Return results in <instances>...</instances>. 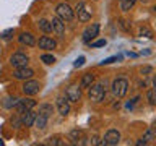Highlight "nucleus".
<instances>
[{
    "label": "nucleus",
    "mask_w": 156,
    "mask_h": 146,
    "mask_svg": "<svg viewBox=\"0 0 156 146\" xmlns=\"http://www.w3.org/2000/svg\"><path fill=\"white\" fill-rule=\"evenodd\" d=\"M88 96H90L91 101L94 102H101L102 99H104L106 96V89L102 85H91L90 86V92H88Z\"/></svg>",
    "instance_id": "20e7f679"
},
{
    "label": "nucleus",
    "mask_w": 156,
    "mask_h": 146,
    "mask_svg": "<svg viewBox=\"0 0 156 146\" xmlns=\"http://www.w3.org/2000/svg\"><path fill=\"white\" fill-rule=\"evenodd\" d=\"M55 12H57V16L63 19V21H72L73 16H75V12L72 10V7L68 3H58Z\"/></svg>",
    "instance_id": "f03ea898"
},
{
    "label": "nucleus",
    "mask_w": 156,
    "mask_h": 146,
    "mask_svg": "<svg viewBox=\"0 0 156 146\" xmlns=\"http://www.w3.org/2000/svg\"><path fill=\"white\" fill-rule=\"evenodd\" d=\"M57 110L60 115H68V112H70V101L65 97H57Z\"/></svg>",
    "instance_id": "9d476101"
},
{
    "label": "nucleus",
    "mask_w": 156,
    "mask_h": 146,
    "mask_svg": "<svg viewBox=\"0 0 156 146\" xmlns=\"http://www.w3.org/2000/svg\"><path fill=\"white\" fill-rule=\"evenodd\" d=\"M68 138H70L75 144L76 143H80V144L85 143V141H83V140H85V133H83L81 130H72L70 133H68Z\"/></svg>",
    "instance_id": "a211bd4d"
},
{
    "label": "nucleus",
    "mask_w": 156,
    "mask_h": 146,
    "mask_svg": "<svg viewBox=\"0 0 156 146\" xmlns=\"http://www.w3.org/2000/svg\"><path fill=\"white\" fill-rule=\"evenodd\" d=\"M151 71V67H141L140 68V73L141 75H146V73H150Z\"/></svg>",
    "instance_id": "2f4dec72"
},
{
    "label": "nucleus",
    "mask_w": 156,
    "mask_h": 146,
    "mask_svg": "<svg viewBox=\"0 0 156 146\" xmlns=\"http://www.w3.org/2000/svg\"><path fill=\"white\" fill-rule=\"evenodd\" d=\"M120 141V131L115 130V128H111L106 131L104 135V140H102V144H107V146H115L117 143Z\"/></svg>",
    "instance_id": "423d86ee"
},
{
    "label": "nucleus",
    "mask_w": 156,
    "mask_h": 146,
    "mask_svg": "<svg viewBox=\"0 0 156 146\" xmlns=\"http://www.w3.org/2000/svg\"><path fill=\"white\" fill-rule=\"evenodd\" d=\"M34 119H36V114L33 112V109L24 110L21 114V125L23 127H33L34 125Z\"/></svg>",
    "instance_id": "4468645a"
},
{
    "label": "nucleus",
    "mask_w": 156,
    "mask_h": 146,
    "mask_svg": "<svg viewBox=\"0 0 156 146\" xmlns=\"http://www.w3.org/2000/svg\"><path fill=\"white\" fill-rule=\"evenodd\" d=\"M12 34H13V29H7V31L2 34V37L3 39H8V37H12Z\"/></svg>",
    "instance_id": "7c9ffc66"
},
{
    "label": "nucleus",
    "mask_w": 156,
    "mask_h": 146,
    "mask_svg": "<svg viewBox=\"0 0 156 146\" xmlns=\"http://www.w3.org/2000/svg\"><path fill=\"white\" fill-rule=\"evenodd\" d=\"M16 110L20 112V114H23L24 110H29V109H34L36 107V101L31 99V97H24V99H18L16 102Z\"/></svg>",
    "instance_id": "1a4fd4ad"
},
{
    "label": "nucleus",
    "mask_w": 156,
    "mask_h": 146,
    "mask_svg": "<svg viewBox=\"0 0 156 146\" xmlns=\"http://www.w3.org/2000/svg\"><path fill=\"white\" fill-rule=\"evenodd\" d=\"M75 12H76L78 19H80V21H83V23H86V21H90V19H91L93 12H91V8L88 7L85 2H78V3H76Z\"/></svg>",
    "instance_id": "7ed1b4c3"
},
{
    "label": "nucleus",
    "mask_w": 156,
    "mask_h": 146,
    "mask_svg": "<svg viewBox=\"0 0 156 146\" xmlns=\"http://www.w3.org/2000/svg\"><path fill=\"white\" fill-rule=\"evenodd\" d=\"M140 36H145V37H153V31H151L150 28H146V26H141L140 28Z\"/></svg>",
    "instance_id": "a878e982"
},
{
    "label": "nucleus",
    "mask_w": 156,
    "mask_h": 146,
    "mask_svg": "<svg viewBox=\"0 0 156 146\" xmlns=\"http://www.w3.org/2000/svg\"><path fill=\"white\" fill-rule=\"evenodd\" d=\"M98 33H99V24H98V23H93L91 26H88V28L85 29V33H83V42L90 44L93 39L98 36Z\"/></svg>",
    "instance_id": "6e6552de"
},
{
    "label": "nucleus",
    "mask_w": 156,
    "mask_h": 146,
    "mask_svg": "<svg viewBox=\"0 0 156 146\" xmlns=\"http://www.w3.org/2000/svg\"><path fill=\"white\" fill-rule=\"evenodd\" d=\"M119 57H109V58H106V60H102L101 62V65H109V63H112V62H115Z\"/></svg>",
    "instance_id": "c756f323"
},
{
    "label": "nucleus",
    "mask_w": 156,
    "mask_h": 146,
    "mask_svg": "<svg viewBox=\"0 0 156 146\" xmlns=\"http://www.w3.org/2000/svg\"><path fill=\"white\" fill-rule=\"evenodd\" d=\"M52 110H54V107H52V104H41V106H39V114L46 115L47 119H49V117H51V114H52Z\"/></svg>",
    "instance_id": "4be33fe9"
},
{
    "label": "nucleus",
    "mask_w": 156,
    "mask_h": 146,
    "mask_svg": "<svg viewBox=\"0 0 156 146\" xmlns=\"http://www.w3.org/2000/svg\"><path fill=\"white\" fill-rule=\"evenodd\" d=\"M153 86H154V89H156V76H154V80H153Z\"/></svg>",
    "instance_id": "72a5a7b5"
},
{
    "label": "nucleus",
    "mask_w": 156,
    "mask_h": 146,
    "mask_svg": "<svg viewBox=\"0 0 156 146\" xmlns=\"http://www.w3.org/2000/svg\"><path fill=\"white\" fill-rule=\"evenodd\" d=\"M67 99L70 102H78L81 99V88L78 86H70L67 89Z\"/></svg>",
    "instance_id": "ddd939ff"
},
{
    "label": "nucleus",
    "mask_w": 156,
    "mask_h": 146,
    "mask_svg": "<svg viewBox=\"0 0 156 146\" xmlns=\"http://www.w3.org/2000/svg\"><path fill=\"white\" fill-rule=\"evenodd\" d=\"M101 141H99V138H98V136H94V138L91 140V144H99Z\"/></svg>",
    "instance_id": "473e14b6"
},
{
    "label": "nucleus",
    "mask_w": 156,
    "mask_h": 146,
    "mask_svg": "<svg viewBox=\"0 0 156 146\" xmlns=\"http://www.w3.org/2000/svg\"><path fill=\"white\" fill-rule=\"evenodd\" d=\"M41 60L46 63V65H54V63H55V57L51 55V54H44V55L41 57Z\"/></svg>",
    "instance_id": "b1692460"
},
{
    "label": "nucleus",
    "mask_w": 156,
    "mask_h": 146,
    "mask_svg": "<svg viewBox=\"0 0 156 146\" xmlns=\"http://www.w3.org/2000/svg\"><path fill=\"white\" fill-rule=\"evenodd\" d=\"M119 24H120V28H122V29H125V31H130V24L127 23L125 19H120Z\"/></svg>",
    "instance_id": "c85d7f7f"
},
{
    "label": "nucleus",
    "mask_w": 156,
    "mask_h": 146,
    "mask_svg": "<svg viewBox=\"0 0 156 146\" xmlns=\"http://www.w3.org/2000/svg\"><path fill=\"white\" fill-rule=\"evenodd\" d=\"M37 46L41 49H44V50H52V49L57 47V42L54 41L52 37H49V36H42L41 39H39Z\"/></svg>",
    "instance_id": "f8f14e48"
},
{
    "label": "nucleus",
    "mask_w": 156,
    "mask_h": 146,
    "mask_svg": "<svg viewBox=\"0 0 156 146\" xmlns=\"http://www.w3.org/2000/svg\"><path fill=\"white\" fill-rule=\"evenodd\" d=\"M106 39H99V41H94V42H91V47L93 49H96V47H104L106 46Z\"/></svg>",
    "instance_id": "bb28decb"
},
{
    "label": "nucleus",
    "mask_w": 156,
    "mask_h": 146,
    "mask_svg": "<svg viewBox=\"0 0 156 146\" xmlns=\"http://www.w3.org/2000/svg\"><path fill=\"white\" fill-rule=\"evenodd\" d=\"M13 75H15L16 80H29V78H33L34 71L31 70V68H28V67H21V68H16Z\"/></svg>",
    "instance_id": "9b49d317"
},
{
    "label": "nucleus",
    "mask_w": 156,
    "mask_h": 146,
    "mask_svg": "<svg viewBox=\"0 0 156 146\" xmlns=\"http://www.w3.org/2000/svg\"><path fill=\"white\" fill-rule=\"evenodd\" d=\"M146 99L150 101L151 106H156V89H150L146 92Z\"/></svg>",
    "instance_id": "393cba45"
},
{
    "label": "nucleus",
    "mask_w": 156,
    "mask_h": 146,
    "mask_svg": "<svg viewBox=\"0 0 156 146\" xmlns=\"http://www.w3.org/2000/svg\"><path fill=\"white\" fill-rule=\"evenodd\" d=\"M83 63H85V57H78L76 60L73 62V67H75V68H78V67H81Z\"/></svg>",
    "instance_id": "cd10ccee"
},
{
    "label": "nucleus",
    "mask_w": 156,
    "mask_h": 146,
    "mask_svg": "<svg viewBox=\"0 0 156 146\" xmlns=\"http://www.w3.org/2000/svg\"><path fill=\"white\" fill-rule=\"evenodd\" d=\"M141 2H148V0H141Z\"/></svg>",
    "instance_id": "c9c22d12"
},
{
    "label": "nucleus",
    "mask_w": 156,
    "mask_h": 146,
    "mask_svg": "<svg viewBox=\"0 0 156 146\" xmlns=\"http://www.w3.org/2000/svg\"><path fill=\"white\" fill-rule=\"evenodd\" d=\"M127 91H129V81L125 78H117V80H114V83H112V94L117 99H122L127 94Z\"/></svg>",
    "instance_id": "f257e3e1"
},
{
    "label": "nucleus",
    "mask_w": 156,
    "mask_h": 146,
    "mask_svg": "<svg viewBox=\"0 0 156 146\" xmlns=\"http://www.w3.org/2000/svg\"><path fill=\"white\" fill-rule=\"evenodd\" d=\"M153 140H156V128H148L136 144H148L150 141H153Z\"/></svg>",
    "instance_id": "f3484780"
},
{
    "label": "nucleus",
    "mask_w": 156,
    "mask_h": 146,
    "mask_svg": "<svg viewBox=\"0 0 156 146\" xmlns=\"http://www.w3.org/2000/svg\"><path fill=\"white\" fill-rule=\"evenodd\" d=\"M18 41H20V44H23V46H29V47H33L34 44H36V39H34V36L31 33H21L18 36Z\"/></svg>",
    "instance_id": "dca6fc26"
},
{
    "label": "nucleus",
    "mask_w": 156,
    "mask_h": 146,
    "mask_svg": "<svg viewBox=\"0 0 156 146\" xmlns=\"http://www.w3.org/2000/svg\"><path fill=\"white\" fill-rule=\"evenodd\" d=\"M29 62V57L26 54L23 52H15L12 57H10V63H12V67L15 68H21V67H26Z\"/></svg>",
    "instance_id": "39448f33"
},
{
    "label": "nucleus",
    "mask_w": 156,
    "mask_h": 146,
    "mask_svg": "<svg viewBox=\"0 0 156 146\" xmlns=\"http://www.w3.org/2000/svg\"><path fill=\"white\" fill-rule=\"evenodd\" d=\"M136 0H119V7L122 12H129V10L135 5Z\"/></svg>",
    "instance_id": "5701e85b"
},
{
    "label": "nucleus",
    "mask_w": 156,
    "mask_h": 146,
    "mask_svg": "<svg viewBox=\"0 0 156 146\" xmlns=\"http://www.w3.org/2000/svg\"><path fill=\"white\" fill-rule=\"evenodd\" d=\"M34 125H36L39 130H44L47 127V117L42 115V114L36 115V119H34Z\"/></svg>",
    "instance_id": "6ab92c4d"
},
{
    "label": "nucleus",
    "mask_w": 156,
    "mask_h": 146,
    "mask_svg": "<svg viewBox=\"0 0 156 146\" xmlns=\"http://www.w3.org/2000/svg\"><path fill=\"white\" fill-rule=\"evenodd\" d=\"M93 81H94V75H93V73H86V75H83V78H81L80 88H90L93 85Z\"/></svg>",
    "instance_id": "aec40b11"
},
{
    "label": "nucleus",
    "mask_w": 156,
    "mask_h": 146,
    "mask_svg": "<svg viewBox=\"0 0 156 146\" xmlns=\"http://www.w3.org/2000/svg\"><path fill=\"white\" fill-rule=\"evenodd\" d=\"M37 26L42 33H51L52 31V23L49 19H39L37 21Z\"/></svg>",
    "instance_id": "412c9836"
},
{
    "label": "nucleus",
    "mask_w": 156,
    "mask_h": 146,
    "mask_svg": "<svg viewBox=\"0 0 156 146\" xmlns=\"http://www.w3.org/2000/svg\"><path fill=\"white\" fill-rule=\"evenodd\" d=\"M2 144H3V141H2V140H0V146H2Z\"/></svg>",
    "instance_id": "f704fd0d"
},
{
    "label": "nucleus",
    "mask_w": 156,
    "mask_h": 146,
    "mask_svg": "<svg viewBox=\"0 0 156 146\" xmlns=\"http://www.w3.org/2000/svg\"><path fill=\"white\" fill-rule=\"evenodd\" d=\"M39 81H36V80H24V85H23V92L26 96H34V94H37L39 92Z\"/></svg>",
    "instance_id": "0eeeda50"
},
{
    "label": "nucleus",
    "mask_w": 156,
    "mask_h": 146,
    "mask_svg": "<svg viewBox=\"0 0 156 146\" xmlns=\"http://www.w3.org/2000/svg\"><path fill=\"white\" fill-rule=\"evenodd\" d=\"M154 127H156V123H154Z\"/></svg>",
    "instance_id": "e433bc0d"
},
{
    "label": "nucleus",
    "mask_w": 156,
    "mask_h": 146,
    "mask_svg": "<svg viewBox=\"0 0 156 146\" xmlns=\"http://www.w3.org/2000/svg\"><path fill=\"white\" fill-rule=\"evenodd\" d=\"M52 29L57 33V36L58 37H63V34H65V23H63V19H60V18H54L52 19Z\"/></svg>",
    "instance_id": "2eb2a0df"
}]
</instances>
